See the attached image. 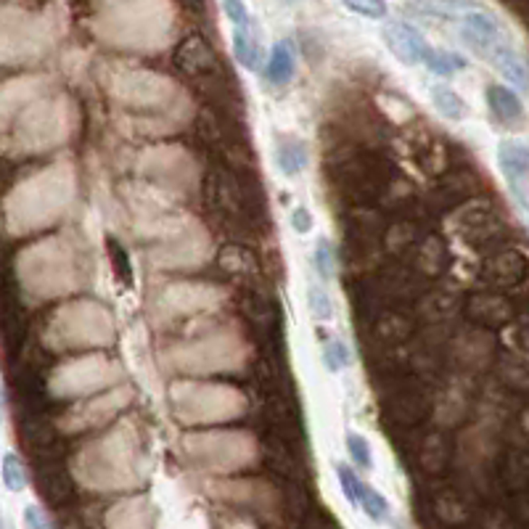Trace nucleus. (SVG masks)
I'll return each instance as SVG.
<instances>
[{"mask_svg": "<svg viewBox=\"0 0 529 529\" xmlns=\"http://www.w3.org/2000/svg\"><path fill=\"white\" fill-rule=\"evenodd\" d=\"M382 37L387 43L389 53L405 64V67H416L423 61V53L429 51V43L423 40L419 30H413L411 24H402V22H389L382 30Z\"/></svg>", "mask_w": 529, "mask_h": 529, "instance_id": "nucleus-2", "label": "nucleus"}, {"mask_svg": "<svg viewBox=\"0 0 529 529\" xmlns=\"http://www.w3.org/2000/svg\"><path fill=\"white\" fill-rule=\"evenodd\" d=\"M345 8H350L357 16L365 19H384L387 16V0H342Z\"/></svg>", "mask_w": 529, "mask_h": 529, "instance_id": "nucleus-19", "label": "nucleus"}, {"mask_svg": "<svg viewBox=\"0 0 529 529\" xmlns=\"http://www.w3.org/2000/svg\"><path fill=\"white\" fill-rule=\"evenodd\" d=\"M307 307L316 320L326 323L334 317V302H331V294L320 286V283H310L307 286Z\"/></svg>", "mask_w": 529, "mask_h": 529, "instance_id": "nucleus-15", "label": "nucleus"}, {"mask_svg": "<svg viewBox=\"0 0 529 529\" xmlns=\"http://www.w3.org/2000/svg\"><path fill=\"white\" fill-rule=\"evenodd\" d=\"M297 529H339L334 524V519L323 511H307L305 516H299Z\"/></svg>", "mask_w": 529, "mask_h": 529, "instance_id": "nucleus-23", "label": "nucleus"}, {"mask_svg": "<svg viewBox=\"0 0 529 529\" xmlns=\"http://www.w3.org/2000/svg\"><path fill=\"white\" fill-rule=\"evenodd\" d=\"M0 479H3V485H5V490L22 493V490L27 487V482H30L24 460L19 458L16 453H5L3 460H0Z\"/></svg>", "mask_w": 529, "mask_h": 529, "instance_id": "nucleus-12", "label": "nucleus"}, {"mask_svg": "<svg viewBox=\"0 0 529 529\" xmlns=\"http://www.w3.org/2000/svg\"><path fill=\"white\" fill-rule=\"evenodd\" d=\"M347 450H350V458L360 468H373V453H371V445L363 434H347Z\"/></svg>", "mask_w": 529, "mask_h": 529, "instance_id": "nucleus-18", "label": "nucleus"}, {"mask_svg": "<svg viewBox=\"0 0 529 529\" xmlns=\"http://www.w3.org/2000/svg\"><path fill=\"white\" fill-rule=\"evenodd\" d=\"M497 165L503 170V175L508 180V185L514 188V196L516 202L524 207L527 199H524V183H527V143L516 141V138H508L497 146Z\"/></svg>", "mask_w": 529, "mask_h": 529, "instance_id": "nucleus-3", "label": "nucleus"}, {"mask_svg": "<svg viewBox=\"0 0 529 529\" xmlns=\"http://www.w3.org/2000/svg\"><path fill=\"white\" fill-rule=\"evenodd\" d=\"M19 434H22V442L37 456H45L48 450H53L56 439H59L56 426L48 421L43 413H30L27 419H22V431Z\"/></svg>", "mask_w": 529, "mask_h": 529, "instance_id": "nucleus-6", "label": "nucleus"}, {"mask_svg": "<svg viewBox=\"0 0 529 529\" xmlns=\"http://www.w3.org/2000/svg\"><path fill=\"white\" fill-rule=\"evenodd\" d=\"M307 146L299 138H281L276 148V165L286 177H297L307 167Z\"/></svg>", "mask_w": 529, "mask_h": 529, "instance_id": "nucleus-10", "label": "nucleus"}, {"mask_svg": "<svg viewBox=\"0 0 529 529\" xmlns=\"http://www.w3.org/2000/svg\"><path fill=\"white\" fill-rule=\"evenodd\" d=\"M283 3H294V0H283Z\"/></svg>", "mask_w": 529, "mask_h": 529, "instance_id": "nucleus-26", "label": "nucleus"}, {"mask_svg": "<svg viewBox=\"0 0 529 529\" xmlns=\"http://www.w3.org/2000/svg\"><path fill=\"white\" fill-rule=\"evenodd\" d=\"M294 70H297V53H294V43L291 40H281L273 45L270 51V59L265 61V77L270 85L276 88H283L291 82L294 77Z\"/></svg>", "mask_w": 529, "mask_h": 529, "instance_id": "nucleus-8", "label": "nucleus"}, {"mask_svg": "<svg viewBox=\"0 0 529 529\" xmlns=\"http://www.w3.org/2000/svg\"><path fill=\"white\" fill-rule=\"evenodd\" d=\"M357 505L373 519V522H384L389 516V503L387 497L382 493H376L373 487H368V485H363L360 487V495H357Z\"/></svg>", "mask_w": 529, "mask_h": 529, "instance_id": "nucleus-14", "label": "nucleus"}, {"mask_svg": "<svg viewBox=\"0 0 529 529\" xmlns=\"http://www.w3.org/2000/svg\"><path fill=\"white\" fill-rule=\"evenodd\" d=\"M24 527L27 529H51V522L40 505H27L24 508Z\"/></svg>", "mask_w": 529, "mask_h": 529, "instance_id": "nucleus-25", "label": "nucleus"}, {"mask_svg": "<svg viewBox=\"0 0 529 529\" xmlns=\"http://www.w3.org/2000/svg\"><path fill=\"white\" fill-rule=\"evenodd\" d=\"M106 249L111 251V265H114V270H117V276H119V281L125 283V286H130V283H133V270H130V262H128L125 249L119 247L114 239H109V241H106Z\"/></svg>", "mask_w": 529, "mask_h": 529, "instance_id": "nucleus-20", "label": "nucleus"}, {"mask_svg": "<svg viewBox=\"0 0 529 529\" xmlns=\"http://www.w3.org/2000/svg\"><path fill=\"white\" fill-rule=\"evenodd\" d=\"M313 225H316V220H313V212L307 210V207H297V210L291 212V228L297 231V233H310L313 231Z\"/></svg>", "mask_w": 529, "mask_h": 529, "instance_id": "nucleus-24", "label": "nucleus"}, {"mask_svg": "<svg viewBox=\"0 0 529 529\" xmlns=\"http://www.w3.org/2000/svg\"><path fill=\"white\" fill-rule=\"evenodd\" d=\"M485 99H487V106H490V114L495 117V122H500L503 128H514L516 122H522L524 106H522V99L511 88H505V85H487Z\"/></svg>", "mask_w": 529, "mask_h": 529, "instance_id": "nucleus-5", "label": "nucleus"}, {"mask_svg": "<svg viewBox=\"0 0 529 529\" xmlns=\"http://www.w3.org/2000/svg\"><path fill=\"white\" fill-rule=\"evenodd\" d=\"M313 268H316L320 281H331L334 279V249L326 239H320L313 251Z\"/></svg>", "mask_w": 529, "mask_h": 529, "instance_id": "nucleus-17", "label": "nucleus"}, {"mask_svg": "<svg viewBox=\"0 0 529 529\" xmlns=\"http://www.w3.org/2000/svg\"><path fill=\"white\" fill-rule=\"evenodd\" d=\"M429 70L434 71V74H439V77H450V74H456L466 67V61H463V56L458 53H450V51H437V48H431L429 45V51L423 53V61Z\"/></svg>", "mask_w": 529, "mask_h": 529, "instance_id": "nucleus-13", "label": "nucleus"}, {"mask_svg": "<svg viewBox=\"0 0 529 529\" xmlns=\"http://www.w3.org/2000/svg\"><path fill=\"white\" fill-rule=\"evenodd\" d=\"M233 53H236V61L249 71L262 70L265 64V51H262V43L260 35L254 30V22L247 27H239L233 30Z\"/></svg>", "mask_w": 529, "mask_h": 529, "instance_id": "nucleus-9", "label": "nucleus"}, {"mask_svg": "<svg viewBox=\"0 0 529 529\" xmlns=\"http://www.w3.org/2000/svg\"><path fill=\"white\" fill-rule=\"evenodd\" d=\"M431 104H434V109H437L442 117H448L450 122H463L466 114H468L466 101L460 99L453 88H448V85H434V88H431Z\"/></svg>", "mask_w": 529, "mask_h": 529, "instance_id": "nucleus-11", "label": "nucleus"}, {"mask_svg": "<svg viewBox=\"0 0 529 529\" xmlns=\"http://www.w3.org/2000/svg\"><path fill=\"white\" fill-rule=\"evenodd\" d=\"M222 11L231 19L233 30L251 24V16H249V8L244 5V0H222Z\"/></svg>", "mask_w": 529, "mask_h": 529, "instance_id": "nucleus-22", "label": "nucleus"}, {"mask_svg": "<svg viewBox=\"0 0 529 529\" xmlns=\"http://www.w3.org/2000/svg\"><path fill=\"white\" fill-rule=\"evenodd\" d=\"M460 37L482 59H487L500 43H505V35L495 22V16L482 8H471L460 16Z\"/></svg>", "mask_w": 529, "mask_h": 529, "instance_id": "nucleus-1", "label": "nucleus"}, {"mask_svg": "<svg viewBox=\"0 0 529 529\" xmlns=\"http://www.w3.org/2000/svg\"><path fill=\"white\" fill-rule=\"evenodd\" d=\"M37 490L51 505H64L74 495V482L71 474L56 460H45L43 468L37 471Z\"/></svg>", "mask_w": 529, "mask_h": 529, "instance_id": "nucleus-4", "label": "nucleus"}, {"mask_svg": "<svg viewBox=\"0 0 529 529\" xmlns=\"http://www.w3.org/2000/svg\"><path fill=\"white\" fill-rule=\"evenodd\" d=\"M353 354H350V347L342 342V339H331L326 347H323V363L328 368V373H342L347 365H350Z\"/></svg>", "mask_w": 529, "mask_h": 529, "instance_id": "nucleus-16", "label": "nucleus"}, {"mask_svg": "<svg viewBox=\"0 0 529 529\" xmlns=\"http://www.w3.org/2000/svg\"><path fill=\"white\" fill-rule=\"evenodd\" d=\"M487 61H490L495 70L500 71L514 88H519V90L527 88V64H524L522 53H519L508 40L500 43V45L495 48L493 53L487 56Z\"/></svg>", "mask_w": 529, "mask_h": 529, "instance_id": "nucleus-7", "label": "nucleus"}, {"mask_svg": "<svg viewBox=\"0 0 529 529\" xmlns=\"http://www.w3.org/2000/svg\"><path fill=\"white\" fill-rule=\"evenodd\" d=\"M336 479H339V485H342L345 497H347L353 505H357V495H360V487H363V482L357 479V474H354L350 466L339 463V466H336Z\"/></svg>", "mask_w": 529, "mask_h": 529, "instance_id": "nucleus-21", "label": "nucleus"}]
</instances>
